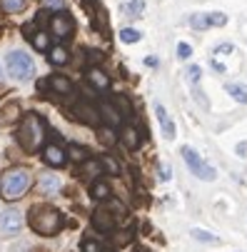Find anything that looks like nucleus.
<instances>
[{"instance_id":"obj_1","label":"nucleus","mask_w":247,"mask_h":252,"mask_svg":"<svg viewBox=\"0 0 247 252\" xmlns=\"http://www.w3.org/2000/svg\"><path fill=\"white\" fill-rule=\"evenodd\" d=\"M32 185V175L25 167H10L8 172H3L0 177V197L5 202H15L20 200Z\"/></svg>"},{"instance_id":"obj_2","label":"nucleus","mask_w":247,"mask_h":252,"mask_svg":"<svg viewBox=\"0 0 247 252\" xmlns=\"http://www.w3.org/2000/svg\"><path fill=\"white\" fill-rule=\"evenodd\" d=\"M43 140H45V123H43V118L35 115V113L25 115L20 120V127H18V142L28 153H35L40 148Z\"/></svg>"},{"instance_id":"obj_3","label":"nucleus","mask_w":247,"mask_h":252,"mask_svg":"<svg viewBox=\"0 0 247 252\" xmlns=\"http://www.w3.org/2000/svg\"><path fill=\"white\" fill-rule=\"evenodd\" d=\"M30 227L40 235H55L62 227V215L53 207H35L30 212Z\"/></svg>"},{"instance_id":"obj_4","label":"nucleus","mask_w":247,"mask_h":252,"mask_svg":"<svg viewBox=\"0 0 247 252\" xmlns=\"http://www.w3.org/2000/svg\"><path fill=\"white\" fill-rule=\"evenodd\" d=\"M180 153H183V158H185V162H187V167H190V172H192L195 177L205 180V183H213V180L217 177L215 167H213V165H207V162L197 155V150H192L190 145H185Z\"/></svg>"},{"instance_id":"obj_5","label":"nucleus","mask_w":247,"mask_h":252,"mask_svg":"<svg viewBox=\"0 0 247 252\" xmlns=\"http://www.w3.org/2000/svg\"><path fill=\"white\" fill-rule=\"evenodd\" d=\"M5 63H8V73L18 80H30L35 75V65L23 50H13Z\"/></svg>"},{"instance_id":"obj_6","label":"nucleus","mask_w":247,"mask_h":252,"mask_svg":"<svg viewBox=\"0 0 247 252\" xmlns=\"http://www.w3.org/2000/svg\"><path fill=\"white\" fill-rule=\"evenodd\" d=\"M222 25H227L225 13H195V15H190V28H195V30L222 28Z\"/></svg>"},{"instance_id":"obj_7","label":"nucleus","mask_w":247,"mask_h":252,"mask_svg":"<svg viewBox=\"0 0 247 252\" xmlns=\"http://www.w3.org/2000/svg\"><path fill=\"white\" fill-rule=\"evenodd\" d=\"M73 30H75V20L70 18L67 13H58L50 18V32L55 35L58 40H67L73 38Z\"/></svg>"},{"instance_id":"obj_8","label":"nucleus","mask_w":247,"mask_h":252,"mask_svg":"<svg viewBox=\"0 0 247 252\" xmlns=\"http://www.w3.org/2000/svg\"><path fill=\"white\" fill-rule=\"evenodd\" d=\"M23 227V215L18 210H8L3 212V218H0V230H3L5 235H13Z\"/></svg>"},{"instance_id":"obj_9","label":"nucleus","mask_w":247,"mask_h":252,"mask_svg":"<svg viewBox=\"0 0 247 252\" xmlns=\"http://www.w3.org/2000/svg\"><path fill=\"white\" fill-rule=\"evenodd\" d=\"M93 225H95L97 230H102V232H110V230L115 227V218H113V212H110L108 207H97V210H95V215H93Z\"/></svg>"},{"instance_id":"obj_10","label":"nucleus","mask_w":247,"mask_h":252,"mask_svg":"<svg viewBox=\"0 0 247 252\" xmlns=\"http://www.w3.org/2000/svg\"><path fill=\"white\" fill-rule=\"evenodd\" d=\"M38 188H40L43 195H58L60 192V177L53 175V172H40Z\"/></svg>"},{"instance_id":"obj_11","label":"nucleus","mask_w":247,"mask_h":252,"mask_svg":"<svg viewBox=\"0 0 247 252\" xmlns=\"http://www.w3.org/2000/svg\"><path fill=\"white\" fill-rule=\"evenodd\" d=\"M43 158H45V162H48V165H53V167H60V165H65V160H67L65 150H62L60 145H55V142L45 148Z\"/></svg>"},{"instance_id":"obj_12","label":"nucleus","mask_w":247,"mask_h":252,"mask_svg":"<svg viewBox=\"0 0 247 252\" xmlns=\"http://www.w3.org/2000/svg\"><path fill=\"white\" fill-rule=\"evenodd\" d=\"M155 115H157V123H160V127H162V132H165V137L167 140H172L175 137V123L170 120V115H167V110L157 102L155 105Z\"/></svg>"},{"instance_id":"obj_13","label":"nucleus","mask_w":247,"mask_h":252,"mask_svg":"<svg viewBox=\"0 0 247 252\" xmlns=\"http://www.w3.org/2000/svg\"><path fill=\"white\" fill-rule=\"evenodd\" d=\"M20 118V102H8V105H3L0 107V125H10V123H15Z\"/></svg>"},{"instance_id":"obj_14","label":"nucleus","mask_w":247,"mask_h":252,"mask_svg":"<svg viewBox=\"0 0 247 252\" xmlns=\"http://www.w3.org/2000/svg\"><path fill=\"white\" fill-rule=\"evenodd\" d=\"M88 80H90V85L97 88V90H108V88H110V78L105 75L100 67H90V70H88Z\"/></svg>"},{"instance_id":"obj_15","label":"nucleus","mask_w":247,"mask_h":252,"mask_svg":"<svg viewBox=\"0 0 247 252\" xmlns=\"http://www.w3.org/2000/svg\"><path fill=\"white\" fill-rule=\"evenodd\" d=\"M97 115H100V120H105V125H108V127H115V125L120 123V113L115 110L113 105H108V102H102V105H100Z\"/></svg>"},{"instance_id":"obj_16","label":"nucleus","mask_w":247,"mask_h":252,"mask_svg":"<svg viewBox=\"0 0 247 252\" xmlns=\"http://www.w3.org/2000/svg\"><path fill=\"white\" fill-rule=\"evenodd\" d=\"M48 85H50L58 95H70V93H73V83H70L65 75H50Z\"/></svg>"},{"instance_id":"obj_17","label":"nucleus","mask_w":247,"mask_h":252,"mask_svg":"<svg viewBox=\"0 0 247 252\" xmlns=\"http://www.w3.org/2000/svg\"><path fill=\"white\" fill-rule=\"evenodd\" d=\"M75 113H78V118H80L83 123H88V125H95V123L100 120L97 110H95V107H90V105H85V102H80V105L75 107Z\"/></svg>"},{"instance_id":"obj_18","label":"nucleus","mask_w":247,"mask_h":252,"mask_svg":"<svg viewBox=\"0 0 247 252\" xmlns=\"http://www.w3.org/2000/svg\"><path fill=\"white\" fill-rule=\"evenodd\" d=\"M120 140H123V145L127 148V150H135L137 145H140V135H137V130L135 127H123V132H120Z\"/></svg>"},{"instance_id":"obj_19","label":"nucleus","mask_w":247,"mask_h":252,"mask_svg":"<svg viewBox=\"0 0 247 252\" xmlns=\"http://www.w3.org/2000/svg\"><path fill=\"white\" fill-rule=\"evenodd\" d=\"M110 192H113V190H110V185L105 183V180H95L93 188H90V195H93L95 200H108Z\"/></svg>"},{"instance_id":"obj_20","label":"nucleus","mask_w":247,"mask_h":252,"mask_svg":"<svg viewBox=\"0 0 247 252\" xmlns=\"http://www.w3.org/2000/svg\"><path fill=\"white\" fill-rule=\"evenodd\" d=\"M227 93H230L237 102H242V105L247 102V85H245V83H230V85H227Z\"/></svg>"},{"instance_id":"obj_21","label":"nucleus","mask_w":247,"mask_h":252,"mask_svg":"<svg viewBox=\"0 0 247 252\" xmlns=\"http://www.w3.org/2000/svg\"><path fill=\"white\" fill-rule=\"evenodd\" d=\"M145 10V0H130L127 5H123V13L127 18H140V13Z\"/></svg>"},{"instance_id":"obj_22","label":"nucleus","mask_w":247,"mask_h":252,"mask_svg":"<svg viewBox=\"0 0 247 252\" xmlns=\"http://www.w3.org/2000/svg\"><path fill=\"white\" fill-rule=\"evenodd\" d=\"M48 53H50L48 60H50L53 65H65V63H67V50H65L62 45H55V48H50Z\"/></svg>"},{"instance_id":"obj_23","label":"nucleus","mask_w":247,"mask_h":252,"mask_svg":"<svg viewBox=\"0 0 247 252\" xmlns=\"http://www.w3.org/2000/svg\"><path fill=\"white\" fill-rule=\"evenodd\" d=\"M140 38H143V32L135 30V28H125V30H120V40H123V43H137Z\"/></svg>"},{"instance_id":"obj_24","label":"nucleus","mask_w":247,"mask_h":252,"mask_svg":"<svg viewBox=\"0 0 247 252\" xmlns=\"http://www.w3.org/2000/svg\"><path fill=\"white\" fill-rule=\"evenodd\" d=\"M190 235H192L195 240H200V242H210V245H217V242H220V240H217L213 232H207V230H197V227H195Z\"/></svg>"},{"instance_id":"obj_25","label":"nucleus","mask_w":247,"mask_h":252,"mask_svg":"<svg viewBox=\"0 0 247 252\" xmlns=\"http://www.w3.org/2000/svg\"><path fill=\"white\" fill-rule=\"evenodd\" d=\"M30 40H32V45L38 48V50H50V40H48V35H45L43 30H40V32H35Z\"/></svg>"},{"instance_id":"obj_26","label":"nucleus","mask_w":247,"mask_h":252,"mask_svg":"<svg viewBox=\"0 0 247 252\" xmlns=\"http://www.w3.org/2000/svg\"><path fill=\"white\" fill-rule=\"evenodd\" d=\"M100 142H102V145L105 148H110L113 145V142H115V132H113V127H108V125H105V127H100Z\"/></svg>"},{"instance_id":"obj_27","label":"nucleus","mask_w":247,"mask_h":252,"mask_svg":"<svg viewBox=\"0 0 247 252\" xmlns=\"http://www.w3.org/2000/svg\"><path fill=\"white\" fill-rule=\"evenodd\" d=\"M185 75H187V83H190V85H197L200 78H202V67H200V65H190Z\"/></svg>"},{"instance_id":"obj_28","label":"nucleus","mask_w":247,"mask_h":252,"mask_svg":"<svg viewBox=\"0 0 247 252\" xmlns=\"http://www.w3.org/2000/svg\"><path fill=\"white\" fill-rule=\"evenodd\" d=\"M65 155H67L70 160H75V162H85V150H83L80 145H70Z\"/></svg>"},{"instance_id":"obj_29","label":"nucleus","mask_w":247,"mask_h":252,"mask_svg":"<svg viewBox=\"0 0 247 252\" xmlns=\"http://www.w3.org/2000/svg\"><path fill=\"white\" fill-rule=\"evenodd\" d=\"M3 8L8 13H20L25 8V0H3Z\"/></svg>"},{"instance_id":"obj_30","label":"nucleus","mask_w":247,"mask_h":252,"mask_svg":"<svg viewBox=\"0 0 247 252\" xmlns=\"http://www.w3.org/2000/svg\"><path fill=\"white\" fill-rule=\"evenodd\" d=\"M83 172L88 175V177H93V175H100V162H83Z\"/></svg>"},{"instance_id":"obj_31","label":"nucleus","mask_w":247,"mask_h":252,"mask_svg":"<svg viewBox=\"0 0 247 252\" xmlns=\"http://www.w3.org/2000/svg\"><path fill=\"white\" fill-rule=\"evenodd\" d=\"M190 55H192V48H190V43H180V45H178V58H180V60H187Z\"/></svg>"},{"instance_id":"obj_32","label":"nucleus","mask_w":247,"mask_h":252,"mask_svg":"<svg viewBox=\"0 0 247 252\" xmlns=\"http://www.w3.org/2000/svg\"><path fill=\"white\" fill-rule=\"evenodd\" d=\"M43 5H45L48 10H58V13H60V8L65 5V0H43Z\"/></svg>"},{"instance_id":"obj_33","label":"nucleus","mask_w":247,"mask_h":252,"mask_svg":"<svg viewBox=\"0 0 247 252\" xmlns=\"http://www.w3.org/2000/svg\"><path fill=\"white\" fill-rule=\"evenodd\" d=\"M83 252H102V250H100V245L95 240H85L83 242Z\"/></svg>"},{"instance_id":"obj_34","label":"nucleus","mask_w":247,"mask_h":252,"mask_svg":"<svg viewBox=\"0 0 247 252\" xmlns=\"http://www.w3.org/2000/svg\"><path fill=\"white\" fill-rule=\"evenodd\" d=\"M235 50V45L232 43H222V45H217L215 48V55H227V53H232Z\"/></svg>"},{"instance_id":"obj_35","label":"nucleus","mask_w":247,"mask_h":252,"mask_svg":"<svg viewBox=\"0 0 247 252\" xmlns=\"http://www.w3.org/2000/svg\"><path fill=\"white\" fill-rule=\"evenodd\" d=\"M170 177H172V170H170L167 162H162L160 165V180H170Z\"/></svg>"},{"instance_id":"obj_36","label":"nucleus","mask_w":247,"mask_h":252,"mask_svg":"<svg viewBox=\"0 0 247 252\" xmlns=\"http://www.w3.org/2000/svg\"><path fill=\"white\" fill-rule=\"evenodd\" d=\"M115 100H118V105H120V107H123V110H125V115H130V113H132V110H130V102H127V97H123V95H118Z\"/></svg>"},{"instance_id":"obj_37","label":"nucleus","mask_w":247,"mask_h":252,"mask_svg":"<svg viewBox=\"0 0 247 252\" xmlns=\"http://www.w3.org/2000/svg\"><path fill=\"white\" fill-rule=\"evenodd\" d=\"M102 165H105V167H108V170H110V172H113V175H115V172H118V165H115V162H113V160H110V158H102Z\"/></svg>"},{"instance_id":"obj_38","label":"nucleus","mask_w":247,"mask_h":252,"mask_svg":"<svg viewBox=\"0 0 247 252\" xmlns=\"http://www.w3.org/2000/svg\"><path fill=\"white\" fill-rule=\"evenodd\" d=\"M213 67L217 70V73H225V65H222L220 60H213Z\"/></svg>"},{"instance_id":"obj_39","label":"nucleus","mask_w":247,"mask_h":252,"mask_svg":"<svg viewBox=\"0 0 247 252\" xmlns=\"http://www.w3.org/2000/svg\"><path fill=\"white\" fill-rule=\"evenodd\" d=\"M237 153H240V155L247 153V142H240V145H237Z\"/></svg>"},{"instance_id":"obj_40","label":"nucleus","mask_w":247,"mask_h":252,"mask_svg":"<svg viewBox=\"0 0 247 252\" xmlns=\"http://www.w3.org/2000/svg\"><path fill=\"white\" fill-rule=\"evenodd\" d=\"M145 63H148V65H150V67H155V65H157V58H148V60H145Z\"/></svg>"}]
</instances>
